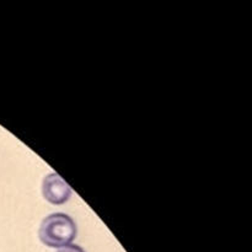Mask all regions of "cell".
Listing matches in <instances>:
<instances>
[{
  "label": "cell",
  "mask_w": 252,
  "mask_h": 252,
  "mask_svg": "<svg viewBox=\"0 0 252 252\" xmlns=\"http://www.w3.org/2000/svg\"><path fill=\"white\" fill-rule=\"evenodd\" d=\"M76 224L71 217L64 213H53L42 220L38 236L48 248L61 249L70 245L76 238Z\"/></svg>",
  "instance_id": "1"
},
{
  "label": "cell",
  "mask_w": 252,
  "mask_h": 252,
  "mask_svg": "<svg viewBox=\"0 0 252 252\" xmlns=\"http://www.w3.org/2000/svg\"><path fill=\"white\" fill-rule=\"evenodd\" d=\"M42 193L49 203L63 204L70 198L71 189L58 174L52 172L43 179Z\"/></svg>",
  "instance_id": "2"
},
{
  "label": "cell",
  "mask_w": 252,
  "mask_h": 252,
  "mask_svg": "<svg viewBox=\"0 0 252 252\" xmlns=\"http://www.w3.org/2000/svg\"><path fill=\"white\" fill-rule=\"evenodd\" d=\"M56 252H85L83 248H80L79 245H74V244H70V245H66L64 248H61L58 251Z\"/></svg>",
  "instance_id": "3"
}]
</instances>
